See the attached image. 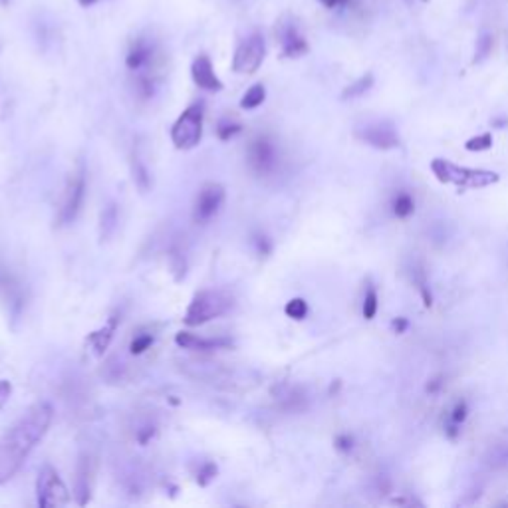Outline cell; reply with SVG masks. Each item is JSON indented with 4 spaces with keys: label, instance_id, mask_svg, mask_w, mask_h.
<instances>
[{
    "label": "cell",
    "instance_id": "6da1fadb",
    "mask_svg": "<svg viewBox=\"0 0 508 508\" xmlns=\"http://www.w3.org/2000/svg\"><path fill=\"white\" fill-rule=\"evenodd\" d=\"M54 419L50 403L40 401L32 405L0 441V485L9 482L24 465L34 447L48 433Z\"/></svg>",
    "mask_w": 508,
    "mask_h": 508
},
{
    "label": "cell",
    "instance_id": "7a4b0ae2",
    "mask_svg": "<svg viewBox=\"0 0 508 508\" xmlns=\"http://www.w3.org/2000/svg\"><path fill=\"white\" fill-rule=\"evenodd\" d=\"M125 66L133 76H149L159 80V72L163 68V52L159 42L153 40L147 34H140L130 42Z\"/></svg>",
    "mask_w": 508,
    "mask_h": 508
},
{
    "label": "cell",
    "instance_id": "3957f363",
    "mask_svg": "<svg viewBox=\"0 0 508 508\" xmlns=\"http://www.w3.org/2000/svg\"><path fill=\"white\" fill-rule=\"evenodd\" d=\"M230 306H232V300L229 294H225L220 290H201L195 294V298L191 300L183 320L191 328L203 326L210 320L220 318L222 314H227Z\"/></svg>",
    "mask_w": 508,
    "mask_h": 508
},
{
    "label": "cell",
    "instance_id": "277c9868",
    "mask_svg": "<svg viewBox=\"0 0 508 508\" xmlns=\"http://www.w3.org/2000/svg\"><path fill=\"white\" fill-rule=\"evenodd\" d=\"M431 171L435 173V177L441 183H455L458 187H473V189L487 187V185H492L498 181V175L492 171L457 167V165H453L445 159H433Z\"/></svg>",
    "mask_w": 508,
    "mask_h": 508
},
{
    "label": "cell",
    "instance_id": "5b68a950",
    "mask_svg": "<svg viewBox=\"0 0 508 508\" xmlns=\"http://www.w3.org/2000/svg\"><path fill=\"white\" fill-rule=\"evenodd\" d=\"M86 189H88L86 171H84V167H80V169L74 171L66 181V187L62 193L60 209H58V225L66 227V225H72L74 220L78 219L84 199H86Z\"/></svg>",
    "mask_w": 508,
    "mask_h": 508
},
{
    "label": "cell",
    "instance_id": "8992f818",
    "mask_svg": "<svg viewBox=\"0 0 508 508\" xmlns=\"http://www.w3.org/2000/svg\"><path fill=\"white\" fill-rule=\"evenodd\" d=\"M247 161H249L250 171L259 177H269L278 167V147L276 141L270 135L260 133L256 137H252L247 149Z\"/></svg>",
    "mask_w": 508,
    "mask_h": 508
},
{
    "label": "cell",
    "instance_id": "52a82bcc",
    "mask_svg": "<svg viewBox=\"0 0 508 508\" xmlns=\"http://www.w3.org/2000/svg\"><path fill=\"white\" fill-rule=\"evenodd\" d=\"M36 500L42 508H60L70 502V490L58 470L50 465L42 467L36 482Z\"/></svg>",
    "mask_w": 508,
    "mask_h": 508
},
{
    "label": "cell",
    "instance_id": "ba28073f",
    "mask_svg": "<svg viewBox=\"0 0 508 508\" xmlns=\"http://www.w3.org/2000/svg\"><path fill=\"white\" fill-rule=\"evenodd\" d=\"M203 135V108L191 106L179 115V120L171 128V141L177 149H193L197 147Z\"/></svg>",
    "mask_w": 508,
    "mask_h": 508
},
{
    "label": "cell",
    "instance_id": "9c48e42d",
    "mask_svg": "<svg viewBox=\"0 0 508 508\" xmlns=\"http://www.w3.org/2000/svg\"><path fill=\"white\" fill-rule=\"evenodd\" d=\"M266 56V42L260 32H250L242 38L232 56V70L237 74H254Z\"/></svg>",
    "mask_w": 508,
    "mask_h": 508
},
{
    "label": "cell",
    "instance_id": "30bf717a",
    "mask_svg": "<svg viewBox=\"0 0 508 508\" xmlns=\"http://www.w3.org/2000/svg\"><path fill=\"white\" fill-rule=\"evenodd\" d=\"M225 203V187L219 183H205L199 189L193 207V220L197 225H207Z\"/></svg>",
    "mask_w": 508,
    "mask_h": 508
},
{
    "label": "cell",
    "instance_id": "8fae6325",
    "mask_svg": "<svg viewBox=\"0 0 508 508\" xmlns=\"http://www.w3.org/2000/svg\"><path fill=\"white\" fill-rule=\"evenodd\" d=\"M356 137L376 149H395L399 147V135L389 123H371L356 131Z\"/></svg>",
    "mask_w": 508,
    "mask_h": 508
},
{
    "label": "cell",
    "instance_id": "7c38bea8",
    "mask_svg": "<svg viewBox=\"0 0 508 508\" xmlns=\"http://www.w3.org/2000/svg\"><path fill=\"white\" fill-rule=\"evenodd\" d=\"M94 477H96V463L88 453H84L78 461V467H76V485H74V495H76V500L80 507L88 504V500H90Z\"/></svg>",
    "mask_w": 508,
    "mask_h": 508
},
{
    "label": "cell",
    "instance_id": "4fadbf2b",
    "mask_svg": "<svg viewBox=\"0 0 508 508\" xmlns=\"http://www.w3.org/2000/svg\"><path fill=\"white\" fill-rule=\"evenodd\" d=\"M276 36L282 46V54L286 58H300L308 52V42L300 34L294 22H280L276 28Z\"/></svg>",
    "mask_w": 508,
    "mask_h": 508
},
{
    "label": "cell",
    "instance_id": "5bb4252c",
    "mask_svg": "<svg viewBox=\"0 0 508 508\" xmlns=\"http://www.w3.org/2000/svg\"><path fill=\"white\" fill-rule=\"evenodd\" d=\"M191 76H193V81L199 86L201 90L205 91H220L222 90V81L219 80L217 72L213 68V62L207 54H199L195 60H193V66H191Z\"/></svg>",
    "mask_w": 508,
    "mask_h": 508
},
{
    "label": "cell",
    "instance_id": "9a60e30c",
    "mask_svg": "<svg viewBox=\"0 0 508 508\" xmlns=\"http://www.w3.org/2000/svg\"><path fill=\"white\" fill-rule=\"evenodd\" d=\"M175 342L177 346H181L183 349H197V351H210V349H219V348H229L230 339L225 338H199L195 334H187V332H181L175 336Z\"/></svg>",
    "mask_w": 508,
    "mask_h": 508
},
{
    "label": "cell",
    "instance_id": "2e32d148",
    "mask_svg": "<svg viewBox=\"0 0 508 508\" xmlns=\"http://www.w3.org/2000/svg\"><path fill=\"white\" fill-rule=\"evenodd\" d=\"M118 324H120V316L118 314H113L108 322H106V326L103 328H100L98 332H94V334H90V338H88V342H90L91 346H94V349L98 351V354H103L106 349H108V346H110V342L111 338H113V332L118 329Z\"/></svg>",
    "mask_w": 508,
    "mask_h": 508
},
{
    "label": "cell",
    "instance_id": "e0dca14e",
    "mask_svg": "<svg viewBox=\"0 0 508 508\" xmlns=\"http://www.w3.org/2000/svg\"><path fill=\"white\" fill-rule=\"evenodd\" d=\"M120 222V213H118V205L110 203L106 209L101 210V240H108L118 229Z\"/></svg>",
    "mask_w": 508,
    "mask_h": 508
},
{
    "label": "cell",
    "instance_id": "ac0fdd59",
    "mask_svg": "<svg viewBox=\"0 0 508 508\" xmlns=\"http://www.w3.org/2000/svg\"><path fill=\"white\" fill-rule=\"evenodd\" d=\"M266 100V90H264V86L262 84H254L252 88L247 90V94L242 96V100H240V108L242 110H256L259 106H262Z\"/></svg>",
    "mask_w": 508,
    "mask_h": 508
},
{
    "label": "cell",
    "instance_id": "d6986e66",
    "mask_svg": "<svg viewBox=\"0 0 508 508\" xmlns=\"http://www.w3.org/2000/svg\"><path fill=\"white\" fill-rule=\"evenodd\" d=\"M391 209H393V215L397 219H407L415 210V201L411 199V195H407V193H399L391 203Z\"/></svg>",
    "mask_w": 508,
    "mask_h": 508
},
{
    "label": "cell",
    "instance_id": "ffe728a7",
    "mask_svg": "<svg viewBox=\"0 0 508 508\" xmlns=\"http://www.w3.org/2000/svg\"><path fill=\"white\" fill-rule=\"evenodd\" d=\"M371 86H373V76H371V74H366V76H361V78L354 81V84H349L348 88L344 90V94H342V98H344V100L359 98V96H363Z\"/></svg>",
    "mask_w": 508,
    "mask_h": 508
},
{
    "label": "cell",
    "instance_id": "44dd1931",
    "mask_svg": "<svg viewBox=\"0 0 508 508\" xmlns=\"http://www.w3.org/2000/svg\"><path fill=\"white\" fill-rule=\"evenodd\" d=\"M133 179H135V183H137V187H140L143 193L145 191L149 189V185H151V179H149V171H147V167L141 163V159L135 155L133 157Z\"/></svg>",
    "mask_w": 508,
    "mask_h": 508
},
{
    "label": "cell",
    "instance_id": "7402d4cb",
    "mask_svg": "<svg viewBox=\"0 0 508 508\" xmlns=\"http://www.w3.org/2000/svg\"><path fill=\"white\" fill-rule=\"evenodd\" d=\"M284 312H286V316L292 320H304L308 316V304H306V300L304 298H292L288 304H286Z\"/></svg>",
    "mask_w": 508,
    "mask_h": 508
},
{
    "label": "cell",
    "instance_id": "603a6c76",
    "mask_svg": "<svg viewBox=\"0 0 508 508\" xmlns=\"http://www.w3.org/2000/svg\"><path fill=\"white\" fill-rule=\"evenodd\" d=\"M378 308H379L378 292H376V288H368V292H366V298H363V308H361V312H363V318L366 320L376 318Z\"/></svg>",
    "mask_w": 508,
    "mask_h": 508
},
{
    "label": "cell",
    "instance_id": "cb8c5ba5",
    "mask_svg": "<svg viewBox=\"0 0 508 508\" xmlns=\"http://www.w3.org/2000/svg\"><path fill=\"white\" fill-rule=\"evenodd\" d=\"M242 131V125H240L239 121H232V120H220L219 125H217V133H219V137L222 141H229L232 140L237 133Z\"/></svg>",
    "mask_w": 508,
    "mask_h": 508
},
{
    "label": "cell",
    "instance_id": "d4e9b609",
    "mask_svg": "<svg viewBox=\"0 0 508 508\" xmlns=\"http://www.w3.org/2000/svg\"><path fill=\"white\" fill-rule=\"evenodd\" d=\"M492 147V135L490 133H480L477 137H470L465 143V149L467 151H487Z\"/></svg>",
    "mask_w": 508,
    "mask_h": 508
},
{
    "label": "cell",
    "instance_id": "484cf974",
    "mask_svg": "<svg viewBox=\"0 0 508 508\" xmlns=\"http://www.w3.org/2000/svg\"><path fill=\"white\" fill-rule=\"evenodd\" d=\"M219 475V468L215 463H205V465H201V468L197 470V482H199L201 487H207L210 480H215Z\"/></svg>",
    "mask_w": 508,
    "mask_h": 508
},
{
    "label": "cell",
    "instance_id": "4316f807",
    "mask_svg": "<svg viewBox=\"0 0 508 508\" xmlns=\"http://www.w3.org/2000/svg\"><path fill=\"white\" fill-rule=\"evenodd\" d=\"M151 344H153V336H151V334H137L130 346L131 354H133V356H140L145 349L151 348Z\"/></svg>",
    "mask_w": 508,
    "mask_h": 508
},
{
    "label": "cell",
    "instance_id": "83f0119b",
    "mask_svg": "<svg viewBox=\"0 0 508 508\" xmlns=\"http://www.w3.org/2000/svg\"><path fill=\"white\" fill-rule=\"evenodd\" d=\"M467 415H468V405H467V401H457L455 403V407H453V411H451V425H457V427H461L465 421H467Z\"/></svg>",
    "mask_w": 508,
    "mask_h": 508
},
{
    "label": "cell",
    "instance_id": "f1b7e54d",
    "mask_svg": "<svg viewBox=\"0 0 508 508\" xmlns=\"http://www.w3.org/2000/svg\"><path fill=\"white\" fill-rule=\"evenodd\" d=\"M12 395V383L9 379H0V409L9 403Z\"/></svg>",
    "mask_w": 508,
    "mask_h": 508
},
{
    "label": "cell",
    "instance_id": "f546056e",
    "mask_svg": "<svg viewBox=\"0 0 508 508\" xmlns=\"http://www.w3.org/2000/svg\"><path fill=\"white\" fill-rule=\"evenodd\" d=\"M336 448L338 451H342V453H349L351 448H354V437L351 435H338L336 437Z\"/></svg>",
    "mask_w": 508,
    "mask_h": 508
},
{
    "label": "cell",
    "instance_id": "4dcf8cb0",
    "mask_svg": "<svg viewBox=\"0 0 508 508\" xmlns=\"http://www.w3.org/2000/svg\"><path fill=\"white\" fill-rule=\"evenodd\" d=\"M391 328H393L395 334H405V329L409 328L407 318H395L391 322Z\"/></svg>",
    "mask_w": 508,
    "mask_h": 508
},
{
    "label": "cell",
    "instance_id": "1f68e13d",
    "mask_svg": "<svg viewBox=\"0 0 508 508\" xmlns=\"http://www.w3.org/2000/svg\"><path fill=\"white\" fill-rule=\"evenodd\" d=\"M254 244H256V249H259L260 254H269L270 252V242L266 237H260L259 235V237L254 239Z\"/></svg>",
    "mask_w": 508,
    "mask_h": 508
},
{
    "label": "cell",
    "instance_id": "d6a6232c",
    "mask_svg": "<svg viewBox=\"0 0 508 508\" xmlns=\"http://www.w3.org/2000/svg\"><path fill=\"white\" fill-rule=\"evenodd\" d=\"M326 9H329V11H334V9H342V6H346V4H349V0H320Z\"/></svg>",
    "mask_w": 508,
    "mask_h": 508
},
{
    "label": "cell",
    "instance_id": "836d02e7",
    "mask_svg": "<svg viewBox=\"0 0 508 508\" xmlns=\"http://www.w3.org/2000/svg\"><path fill=\"white\" fill-rule=\"evenodd\" d=\"M443 388V381H441V376H437V378H433L431 381L427 383V391L429 393H437L439 389Z\"/></svg>",
    "mask_w": 508,
    "mask_h": 508
},
{
    "label": "cell",
    "instance_id": "e575fe53",
    "mask_svg": "<svg viewBox=\"0 0 508 508\" xmlns=\"http://www.w3.org/2000/svg\"><path fill=\"white\" fill-rule=\"evenodd\" d=\"M80 2V6H84V9H90V6H94L98 0H78Z\"/></svg>",
    "mask_w": 508,
    "mask_h": 508
}]
</instances>
